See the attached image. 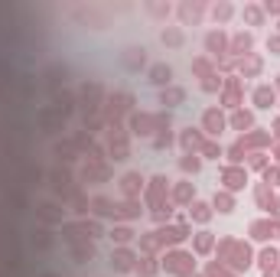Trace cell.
Here are the masks:
<instances>
[{"instance_id": "obj_29", "label": "cell", "mask_w": 280, "mask_h": 277, "mask_svg": "<svg viewBox=\"0 0 280 277\" xmlns=\"http://www.w3.org/2000/svg\"><path fill=\"white\" fill-rule=\"evenodd\" d=\"M143 271H147V274H153V271H156V264H153V258H143Z\"/></svg>"}, {"instance_id": "obj_15", "label": "cell", "mask_w": 280, "mask_h": 277, "mask_svg": "<svg viewBox=\"0 0 280 277\" xmlns=\"http://www.w3.org/2000/svg\"><path fill=\"white\" fill-rule=\"evenodd\" d=\"M248 49H251V36H238V40L232 43V52L234 55H241V52L248 55Z\"/></svg>"}, {"instance_id": "obj_14", "label": "cell", "mask_w": 280, "mask_h": 277, "mask_svg": "<svg viewBox=\"0 0 280 277\" xmlns=\"http://www.w3.org/2000/svg\"><path fill=\"white\" fill-rule=\"evenodd\" d=\"M205 46H209V52H218V49H225V36H222V33H209Z\"/></svg>"}, {"instance_id": "obj_13", "label": "cell", "mask_w": 280, "mask_h": 277, "mask_svg": "<svg viewBox=\"0 0 280 277\" xmlns=\"http://www.w3.org/2000/svg\"><path fill=\"white\" fill-rule=\"evenodd\" d=\"M218 127H222V114H218V111H205V131L215 134Z\"/></svg>"}, {"instance_id": "obj_21", "label": "cell", "mask_w": 280, "mask_h": 277, "mask_svg": "<svg viewBox=\"0 0 280 277\" xmlns=\"http://www.w3.org/2000/svg\"><path fill=\"white\" fill-rule=\"evenodd\" d=\"M232 124L238 127V131H244V127H251V114H244V111H238V114H234V118H232Z\"/></svg>"}, {"instance_id": "obj_7", "label": "cell", "mask_w": 280, "mask_h": 277, "mask_svg": "<svg viewBox=\"0 0 280 277\" xmlns=\"http://www.w3.org/2000/svg\"><path fill=\"white\" fill-rule=\"evenodd\" d=\"M183 147H186V150H199V147H205V140H202V134H199V131H192V127H189L186 134H183Z\"/></svg>"}, {"instance_id": "obj_12", "label": "cell", "mask_w": 280, "mask_h": 277, "mask_svg": "<svg viewBox=\"0 0 280 277\" xmlns=\"http://www.w3.org/2000/svg\"><path fill=\"white\" fill-rule=\"evenodd\" d=\"M183 88H170V92H163V95H160V104H179L183 101Z\"/></svg>"}, {"instance_id": "obj_2", "label": "cell", "mask_w": 280, "mask_h": 277, "mask_svg": "<svg viewBox=\"0 0 280 277\" xmlns=\"http://www.w3.org/2000/svg\"><path fill=\"white\" fill-rule=\"evenodd\" d=\"M121 62H124V69H127V72H137L140 65L147 62V49H137V46L127 49V52L121 55Z\"/></svg>"}, {"instance_id": "obj_27", "label": "cell", "mask_w": 280, "mask_h": 277, "mask_svg": "<svg viewBox=\"0 0 280 277\" xmlns=\"http://www.w3.org/2000/svg\"><path fill=\"white\" fill-rule=\"evenodd\" d=\"M202 153H205V157H215V160H218V153H222V150H218L215 143H205V147H202Z\"/></svg>"}, {"instance_id": "obj_8", "label": "cell", "mask_w": 280, "mask_h": 277, "mask_svg": "<svg viewBox=\"0 0 280 277\" xmlns=\"http://www.w3.org/2000/svg\"><path fill=\"white\" fill-rule=\"evenodd\" d=\"M274 98H277V92H274V88H257L254 92V101H257V108H271L274 104Z\"/></svg>"}, {"instance_id": "obj_1", "label": "cell", "mask_w": 280, "mask_h": 277, "mask_svg": "<svg viewBox=\"0 0 280 277\" xmlns=\"http://www.w3.org/2000/svg\"><path fill=\"white\" fill-rule=\"evenodd\" d=\"M82 101H85V111H94L98 101H101V85L98 82H85L82 85Z\"/></svg>"}, {"instance_id": "obj_20", "label": "cell", "mask_w": 280, "mask_h": 277, "mask_svg": "<svg viewBox=\"0 0 280 277\" xmlns=\"http://www.w3.org/2000/svg\"><path fill=\"white\" fill-rule=\"evenodd\" d=\"M215 206H218V212H232L234 202H232V196H225V192H222V196H215Z\"/></svg>"}, {"instance_id": "obj_28", "label": "cell", "mask_w": 280, "mask_h": 277, "mask_svg": "<svg viewBox=\"0 0 280 277\" xmlns=\"http://www.w3.org/2000/svg\"><path fill=\"white\" fill-rule=\"evenodd\" d=\"M195 245H199V251H209V245H212V238H209V235H199V241H195Z\"/></svg>"}, {"instance_id": "obj_3", "label": "cell", "mask_w": 280, "mask_h": 277, "mask_svg": "<svg viewBox=\"0 0 280 277\" xmlns=\"http://www.w3.org/2000/svg\"><path fill=\"white\" fill-rule=\"evenodd\" d=\"M166 268L173 271V274H189V271H192V258H189V254H170V264H166Z\"/></svg>"}, {"instance_id": "obj_10", "label": "cell", "mask_w": 280, "mask_h": 277, "mask_svg": "<svg viewBox=\"0 0 280 277\" xmlns=\"http://www.w3.org/2000/svg\"><path fill=\"white\" fill-rule=\"evenodd\" d=\"M140 183H143V180H140V173H127L124 180H121V186H124V192H127V196H134V192L140 189Z\"/></svg>"}, {"instance_id": "obj_22", "label": "cell", "mask_w": 280, "mask_h": 277, "mask_svg": "<svg viewBox=\"0 0 280 277\" xmlns=\"http://www.w3.org/2000/svg\"><path fill=\"white\" fill-rule=\"evenodd\" d=\"M192 215L199 222H209V206H205V202H192Z\"/></svg>"}, {"instance_id": "obj_19", "label": "cell", "mask_w": 280, "mask_h": 277, "mask_svg": "<svg viewBox=\"0 0 280 277\" xmlns=\"http://www.w3.org/2000/svg\"><path fill=\"white\" fill-rule=\"evenodd\" d=\"M163 43H170V46H183V33L179 30H163Z\"/></svg>"}, {"instance_id": "obj_6", "label": "cell", "mask_w": 280, "mask_h": 277, "mask_svg": "<svg viewBox=\"0 0 280 277\" xmlns=\"http://www.w3.org/2000/svg\"><path fill=\"white\" fill-rule=\"evenodd\" d=\"M72 258H75L78 264L92 261V258H94V245H88V241H82V245H75V248H72Z\"/></svg>"}, {"instance_id": "obj_24", "label": "cell", "mask_w": 280, "mask_h": 277, "mask_svg": "<svg viewBox=\"0 0 280 277\" xmlns=\"http://www.w3.org/2000/svg\"><path fill=\"white\" fill-rule=\"evenodd\" d=\"M94 212H98V215H111L114 209H111V202H108V199H94Z\"/></svg>"}, {"instance_id": "obj_11", "label": "cell", "mask_w": 280, "mask_h": 277, "mask_svg": "<svg viewBox=\"0 0 280 277\" xmlns=\"http://www.w3.org/2000/svg\"><path fill=\"white\" fill-rule=\"evenodd\" d=\"M225 183H228V189H241L244 186V173L241 170H225Z\"/></svg>"}, {"instance_id": "obj_18", "label": "cell", "mask_w": 280, "mask_h": 277, "mask_svg": "<svg viewBox=\"0 0 280 277\" xmlns=\"http://www.w3.org/2000/svg\"><path fill=\"white\" fill-rule=\"evenodd\" d=\"M277 261H280V258H277V251H274V248H264V251H261V264H264V268H274Z\"/></svg>"}, {"instance_id": "obj_5", "label": "cell", "mask_w": 280, "mask_h": 277, "mask_svg": "<svg viewBox=\"0 0 280 277\" xmlns=\"http://www.w3.org/2000/svg\"><path fill=\"white\" fill-rule=\"evenodd\" d=\"M170 79H173L170 65H153V69H150V82H153V85H170Z\"/></svg>"}, {"instance_id": "obj_26", "label": "cell", "mask_w": 280, "mask_h": 277, "mask_svg": "<svg viewBox=\"0 0 280 277\" xmlns=\"http://www.w3.org/2000/svg\"><path fill=\"white\" fill-rule=\"evenodd\" d=\"M114 212H117V215H124V219H131V215H137V209H134V202H124V206H117Z\"/></svg>"}, {"instance_id": "obj_30", "label": "cell", "mask_w": 280, "mask_h": 277, "mask_svg": "<svg viewBox=\"0 0 280 277\" xmlns=\"http://www.w3.org/2000/svg\"><path fill=\"white\" fill-rule=\"evenodd\" d=\"M228 13H232V7H225V3H222V7H215V16H222V20H225Z\"/></svg>"}, {"instance_id": "obj_4", "label": "cell", "mask_w": 280, "mask_h": 277, "mask_svg": "<svg viewBox=\"0 0 280 277\" xmlns=\"http://www.w3.org/2000/svg\"><path fill=\"white\" fill-rule=\"evenodd\" d=\"M134 261H137V258H134L131 251H124V248H121V251H111V268L114 271H131Z\"/></svg>"}, {"instance_id": "obj_16", "label": "cell", "mask_w": 280, "mask_h": 277, "mask_svg": "<svg viewBox=\"0 0 280 277\" xmlns=\"http://www.w3.org/2000/svg\"><path fill=\"white\" fill-rule=\"evenodd\" d=\"M33 245L49 248V245H52V235H49V231H43V229H39V231H33Z\"/></svg>"}, {"instance_id": "obj_32", "label": "cell", "mask_w": 280, "mask_h": 277, "mask_svg": "<svg viewBox=\"0 0 280 277\" xmlns=\"http://www.w3.org/2000/svg\"><path fill=\"white\" fill-rule=\"evenodd\" d=\"M277 85H280V82H277Z\"/></svg>"}, {"instance_id": "obj_25", "label": "cell", "mask_w": 280, "mask_h": 277, "mask_svg": "<svg viewBox=\"0 0 280 277\" xmlns=\"http://www.w3.org/2000/svg\"><path fill=\"white\" fill-rule=\"evenodd\" d=\"M111 238H114L117 245H124V241H131V229H117V231H111Z\"/></svg>"}, {"instance_id": "obj_17", "label": "cell", "mask_w": 280, "mask_h": 277, "mask_svg": "<svg viewBox=\"0 0 280 277\" xmlns=\"http://www.w3.org/2000/svg\"><path fill=\"white\" fill-rule=\"evenodd\" d=\"M199 157H195V153H189V157H183V170H186V173H199Z\"/></svg>"}, {"instance_id": "obj_31", "label": "cell", "mask_w": 280, "mask_h": 277, "mask_svg": "<svg viewBox=\"0 0 280 277\" xmlns=\"http://www.w3.org/2000/svg\"><path fill=\"white\" fill-rule=\"evenodd\" d=\"M176 199H189V186H186V183H183V186L176 189Z\"/></svg>"}, {"instance_id": "obj_23", "label": "cell", "mask_w": 280, "mask_h": 277, "mask_svg": "<svg viewBox=\"0 0 280 277\" xmlns=\"http://www.w3.org/2000/svg\"><path fill=\"white\" fill-rule=\"evenodd\" d=\"M160 131H163V134H160V137H156V140H153V147H156V150H163V147H170V143H173L170 131H166V127H160Z\"/></svg>"}, {"instance_id": "obj_9", "label": "cell", "mask_w": 280, "mask_h": 277, "mask_svg": "<svg viewBox=\"0 0 280 277\" xmlns=\"http://www.w3.org/2000/svg\"><path fill=\"white\" fill-rule=\"evenodd\" d=\"M134 131H137V134H150V127H153V118H150V114H134Z\"/></svg>"}]
</instances>
